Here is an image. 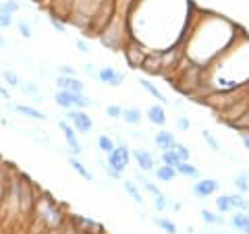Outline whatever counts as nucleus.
<instances>
[{"instance_id": "c85d7f7f", "label": "nucleus", "mask_w": 249, "mask_h": 234, "mask_svg": "<svg viewBox=\"0 0 249 234\" xmlns=\"http://www.w3.org/2000/svg\"><path fill=\"white\" fill-rule=\"evenodd\" d=\"M2 81L4 85H9V87H19L21 85V77L13 71V68H4L2 71Z\"/></svg>"}, {"instance_id": "79ce46f5", "label": "nucleus", "mask_w": 249, "mask_h": 234, "mask_svg": "<svg viewBox=\"0 0 249 234\" xmlns=\"http://www.w3.org/2000/svg\"><path fill=\"white\" fill-rule=\"evenodd\" d=\"M58 75L77 77V71H75V67H71V65H60V67H58Z\"/></svg>"}, {"instance_id": "6ab92c4d", "label": "nucleus", "mask_w": 249, "mask_h": 234, "mask_svg": "<svg viewBox=\"0 0 249 234\" xmlns=\"http://www.w3.org/2000/svg\"><path fill=\"white\" fill-rule=\"evenodd\" d=\"M175 168H177L178 176H187V178H193V181L199 178V170H197V166H193L191 162H178Z\"/></svg>"}, {"instance_id": "20e7f679", "label": "nucleus", "mask_w": 249, "mask_h": 234, "mask_svg": "<svg viewBox=\"0 0 249 234\" xmlns=\"http://www.w3.org/2000/svg\"><path fill=\"white\" fill-rule=\"evenodd\" d=\"M65 120L71 122V127L77 133H81V135H88V133H91V129H93L91 116L85 110H79V108H71V110H67Z\"/></svg>"}, {"instance_id": "f8f14e48", "label": "nucleus", "mask_w": 249, "mask_h": 234, "mask_svg": "<svg viewBox=\"0 0 249 234\" xmlns=\"http://www.w3.org/2000/svg\"><path fill=\"white\" fill-rule=\"evenodd\" d=\"M231 226L235 228V232L249 234V212H239V209H235L231 216Z\"/></svg>"}, {"instance_id": "49530a36", "label": "nucleus", "mask_w": 249, "mask_h": 234, "mask_svg": "<svg viewBox=\"0 0 249 234\" xmlns=\"http://www.w3.org/2000/svg\"><path fill=\"white\" fill-rule=\"evenodd\" d=\"M4 46H6V40H4L2 35H0V48H4Z\"/></svg>"}, {"instance_id": "1a4fd4ad", "label": "nucleus", "mask_w": 249, "mask_h": 234, "mask_svg": "<svg viewBox=\"0 0 249 234\" xmlns=\"http://www.w3.org/2000/svg\"><path fill=\"white\" fill-rule=\"evenodd\" d=\"M154 143H156V147H158L160 151H168V150H175L177 137H175L173 131L162 129V131H158V133L154 135Z\"/></svg>"}, {"instance_id": "09e8293b", "label": "nucleus", "mask_w": 249, "mask_h": 234, "mask_svg": "<svg viewBox=\"0 0 249 234\" xmlns=\"http://www.w3.org/2000/svg\"><path fill=\"white\" fill-rule=\"evenodd\" d=\"M237 234H241V232H237Z\"/></svg>"}, {"instance_id": "5701e85b", "label": "nucleus", "mask_w": 249, "mask_h": 234, "mask_svg": "<svg viewBox=\"0 0 249 234\" xmlns=\"http://www.w3.org/2000/svg\"><path fill=\"white\" fill-rule=\"evenodd\" d=\"M232 186H235L237 193H241V195H245L249 191V174L245 170H241V172L232 176Z\"/></svg>"}, {"instance_id": "aec40b11", "label": "nucleus", "mask_w": 249, "mask_h": 234, "mask_svg": "<svg viewBox=\"0 0 249 234\" xmlns=\"http://www.w3.org/2000/svg\"><path fill=\"white\" fill-rule=\"evenodd\" d=\"M123 186H124V193H127L129 197L133 199L137 205H143V203H145L143 195H142V191H139V186H137V183H135V181H124V183H123Z\"/></svg>"}, {"instance_id": "37998d69", "label": "nucleus", "mask_w": 249, "mask_h": 234, "mask_svg": "<svg viewBox=\"0 0 249 234\" xmlns=\"http://www.w3.org/2000/svg\"><path fill=\"white\" fill-rule=\"evenodd\" d=\"M75 44H77V48H79V52H81V54H89V50H91V48H89V44L85 42L83 37H79V40H77Z\"/></svg>"}, {"instance_id": "9b49d317", "label": "nucleus", "mask_w": 249, "mask_h": 234, "mask_svg": "<svg viewBox=\"0 0 249 234\" xmlns=\"http://www.w3.org/2000/svg\"><path fill=\"white\" fill-rule=\"evenodd\" d=\"M145 116H147V120H150L152 124H156V127H164L166 120H168L166 110H164V106L162 104H152L145 110Z\"/></svg>"}, {"instance_id": "423d86ee", "label": "nucleus", "mask_w": 249, "mask_h": 234, "mask_svg": "<svg viewBox=\"0 0 249 234\" xmlns=\"http://www.w3.org/2000/svg\"><path fill=\"white\" fill-rule=\"evenodd\" d=\"M218 191H220V183L216 178H197L191 186L193 197H197V199H208L212 195H216Z\"/></svg>"}, {"instance_id": "a19ab883", "label": "nucleus", "mask_w": 249, "mask_h": 234, "mask_svg": "<svg viewBox=\"0 0 249 234\" xmlns=\"http://www.w3.org/2000/svg\"><path fill=\"white\" fill-rule=\"evenodd\" d=\"M83 71L88 77H91V79H96L98 81V73H100V68H96V65H91V62H88V65H83Z\"/></svg>"}, {"instance_id": "c9c22d12", "label": "nucleus", "mask_w": 249, "mask_h": 234, "mask_svg": "<svg viewBox=\"0 0 249 234\" xmlns=\"http://www.w3.org/2000/svg\"><path fill=\"white\" fill-rule=\"evenodd\" d=\"M17 29H19V33H21V37H25V40H29L31 35H34V31H31V25L27 21H17Z\"/></svg>"}, {"instance_id": "412c9836", "label": "nucleus", "mask_w": 249, "mask_h": 234, "mask_svg": "<svg viewBox=\"0 0 249 234\" xmlns=\"http://www.w3.org/2000/svg\"><path fill=\"white\" fill-rule=\"evenodd\" d=\"M199 216H201V220H204L206 224H210V226H224V224H227V220H224V214H220V212L201 209Z\"/></svg>"}, {"instance_id": "7ed1b4c3", "label": "nucleus", "mask_w": 249, "mask_h": 234, "mask_svg": "<svg viewBox=\"0 0 249 234\" xmlns=\"http://www.w3.org/2000/svg\"><path fill=\"white\" fill-rule=\"evenodd\" d=\"M131 158H133V155H131V150L127 147V143L119 141L114 147V151L106 155V166H110L119 174H124V170H127L131 164Z\"/></svg>"}, {"instance_id": "473e14b6", "label": "nucleus", "mask_w": 249, "mask_h": 234, "mask_svg": "<svg viewBox=\"0 0 249 234\" xmlns=\"http://www.w3.org/2000/svg\"><path fill=\"white\" fill-rule=\"evenodd\" d=\"M178 162H181V158H178V153L175 150L162 151V164H166V166H177Z\"/></svg>"}, {"instance_id": "2f4dec72", "label": "nucleus", "mask_w": 249, "mask_h": 234, "mask_svg": "<svg viewBox=\"0 0 249 234\" xmlns=\"http://www.w3.org/2000/svg\"><path fill=\"white\" fill-rule=\"evenodd\" d=\"M48 19H50V25L54 27V31H58L60 35H67V25H65L67 21H65V19H60L58 15H54V13H50Z\"/></svg>"}, {"instance_id": "4be33fe9", "label": "nucleus", "mask_w": 249, "mask_h": 234, "mask_svg": "<svg viewBox=\"0 0 249 234\" xmlns=\"http://www.w3.org/2000/svg\"><path fill=\"white\" fill-rule=\"evenodd\" d=\"M21 93H25L27 98L31 100H36V102H42V93H40V87H37L36 83H31V81H21V85L17 87Z\"/></svg>"}, {"instance_id": "9d476101", "label": "nucleus", "mask_w": 249, "mask_h": 234, "mask_svg": "<svg viewBox=\"0 0 249 234\" xmlns=\"http://www.w3.org/2000/svg\"><path fill=\"white\" fill-rule=\"evenodd\" d=\"M58 89H67V91H73V93H83L85 91V83L81 79H77V77H65V75H58L56 81Z\"/></svg>"}, {"instance_id": "39448f33", "label": "nucleus", "mask_w": 249, "mask_h": 234, "mask_svg": "<svg viewBox=\"0 0 249 234\" xmlns=\"http://www.w3.org/2000/svg\"><path fill=\"white\" fill-rule=\"evenodd\" d=\"M58 129L62 131V135H65V141H67V147H69V153L75 155V158H79V155L83 153V145L79 141V137H77L75 129L71 127V122L69 120H58Z\"/></svg>"}, {"instance_id": "c756f323", "label": "nucleus", "mask_w": 249, "mask_h": 234, "mask_svg": "<svg viewBox=\"0 0 249 234\" xmlns=\"http://www.w3.org/2000/svg\"><path fill=\"white\" fill-rule=\"evenodd\" d=\"M73 106L75 108H79V110H88V108L93 106V100L88 98L85 93H75V98H73Z\"/></svg>"}, {"instance_id": "e433bc0d", "label": "nucleus", "mask_w": 249, "mask_h": 234, "mask_svg": "<svg viewBox=\"0 0 249 234\" xmlns=\"http://www.w3.org/2000/svg\"><path fill=\"white\" fill-rule=\"evenodd\" d=\"M2 11L15 15V13H19V11H21V4L17 2V0H2Z\"/></svg>"}, {"instance_id": "4c0bfd02", "label": "nucleus", "mask_w": 249, "mask_h": 234, "mask_svg": "<svg viewBox=\"0 0 249 234\" xmlns=\"http://www.w3.org/2000/svg\"><path fill=\"white\" fill-rule=\"evenodd\" d=\"M13 23H15V19H13V15L11 13H0V29H9V27H13Z\"/></svg>"}, {"instance_id": "cd10ccee", "label": "nucleus", "mask_w": 249, "mask_h": 234, "mask_svg": "<svg viewBox=\"0 0 249 234\" xmlns=\"http://www.w3.org/2000/svg\"><path fill=\"white\" fill-rule=\"evenodd\" d=\"M201 139L206 141V145L212 150L214 153H220L222 151V145H220V141L214 137V133H210V131H201Z\"/></svg>"}, {"instance_id": "c03bdc74", "label": "nucleus", "mask_w": 249, "mask_h": 234, "mask_svg": "<svg viewBox=\"0 0 249 234\" xmlns=\"http://www.w3.org/2000/svg\"><path fill=\"white\" fill-rule=\"evenodd\" d=\"M239 137H241V141H243L245 150L249 151V131H241V133H239Z\"/></svg>"}, {"instance_id": "b1692460", "label": "nucleus", "mask_w": 249, "mask_h": 234, "mask_svg": "<svg viewBox=\"0 0 249 234\" xmlns=\"http://www.w3.org/2000/svg\"><path fill=\"white\" fill-rule=\"evenodd\" d=\"M214 205H216V212H220V214H232V212H235V209H232V203H231L229 193L218 195V197L214 199Z\"/></svg>"}, {"instance_id": "6e6552de", "label": "nucleus", "mask_w": 249, "mask_h": 234, "mask_svg": "<svg viewBox=\"0 0 249 234\" xmlns=\"http://www.w3.org/2000/svg\"><path fill=\"white\" fill-rule=\"evenodd\" d=\"M131 155H133V160H135V164H137V168L142 170V172H154L156 160H154V155L145 150V147H137V150L131 151Z\"/></svg>"}, {"instance_id": "f257e3e1", "label": "nucleus", "mask_w": 249, "mask_h": 234, "mask_svg": "<svg viewBox=\"0 0 249 234\" xmlns=\"http://www.w3.org/2000/svg\"><path fill=\"white\" fill-rule=\"evenodd\" d=\"M241 35L243 29L227 17L189 4V15L185 19L181 37L183 54L189 62L206 68L216 58H220Z\"/></svg>"}, {"instance_id": "0eeeda50", "label": "nucleus", "mask_w": 249, "mask_h": 234, "mask_svg": "<svg viewBox=\"0 0 249 234\" xmlns=\"http://www.w3.org/2000/svg\"><path fill=\"white\" fill-rule=\"evenodd\" d=\"M98 81L108 85V87H121L124 83V73L116 71L114 67H102L98 73Z\"/></svg>"}, {"instance_id": "58836bf2", "label": "nucleus", "mask_w": 249, "mask_h": 234, "mask_svg": "<svg viewBox=\"0 0 249 234\" xmlns=\"http://www.w3.org/2000/svg\"><path fill=\"white\" fill-rule=\"evenodd\" d=\"M154 207L158 209V212H164V209L168 207V201L164 197V193H160V195H156L154 197Z\"/></svg>"}, {"instance_id": "bb28decb", "label": "nucleus", "mask_w": 249, "mask_h": 234, "mask_svg": "<svg viewBox=\"0 0 249 234\" xmlns=\"http://www.w3.org/2000/svg\"><path fill=\"white\" fill-rule=\"evenodd\" d=\"M154 224L158 226L162 232H166V234H177L178 232L177 224L173 220H168V217H154Z\"/></svg>"}, {"instance_id": "a18cd8bd", "label": "nucleus", "mask_w": 249, "mask_h": 234, "mask_svg": "<svg viewBox=\"0 0 249 234\" xmlns=\"http://www.w3.org/2000/svg\"><path fill=\"white\" fill-rule=\"evenodd\" d=\"M0 96H2V98H6V100H11V98H9V91H6L4 87H0Z\"/></svg>"}, {"instance_id": "de8ad7c7", "label": "nucleus", "mask_w": 249, "mask_h": 234, "mask_svg": "<svg viewBox=\"0 0 249 234\" xmlns=\"http://www.w3.org/2000/svg\"><path fill=\"white\" fill-rule=\"evenodd\" d=\"M0 13H2V0H0Z\"/></svg>"}, {"instance_id": "393cba45", "label": "nucleus", "mask_w": 249, "mask_h": 234, "mask_svg": "<svg viewBox=\"0 0 249 234\" xmlns=\"http://www.w3.org/2000/svg\"><path fill=\"white\" fill-rule=\"evenodd\" d=\"M114 147H116V141H114L110 135H106V133H104V135H100V137H98V150L102 151L104 155L112 153V151H114Z\"/></svg>"}, {"instance_id": "f03ea898", "label": "nucleus", "mask_w": 249, "mask_h": 234, "mask_svg": "<svg viewBox=\"0 0 249 234\" xmlns=\"http://www.w3.org/2000/svg\"><path fill=\"white\" fill-rule=\"evenodd\" d=\"M152 50L147 48L145 44H142L137 40V37H131V40L124 44V48H123V54H124V60H127V65L131 68H142L143 67V62L147 58V54H150Z\"/></svg>"}, {"instance_id": "72a5a7b5", "label": "nucleus", "mask_w": 249, "mask_h": 234, "mask_svg": "<svg viewBox=\"0 0 249 234\" xmlns=\"http://www.w3.org/2000/svg\"><path fill=\"white\" fill-rule=\"evenodd\" d=\"M175 151L178 153V158H181V162H191V150H189L187 145H183V143H178V141H177Z\"/></svg>"}, {"instance_id": "dca6fc26", "label": "nucleus", "mask_w": 249, "mask_h": 234, "mask_svg": "<svg viewBox=\"0 0 249 234\" xmlns=\"http://www.w3.org/2000/svg\"><path fill=\"white\" fill-rule=\"evenodd\" d=\"M121 118L124 120V124H131V127H137V124H142L143 120V114L139 108L131 106V108H123V116Z\"/></svg>"}, {"instance_id": "f3484780", "label": "nucleus", "mask_w": 249, "mask_h": 234, "mask_svg": "<svg viewBox=\"0 0 249 234\" xmlns=\"http://www.w3.org/2000/svg\"><path fill=\"white\" fill-rule=\"evenodd\" d=\"M154 174H156V178H158L160 183H173L175 178L178 176L177 174V168L175 166H166V164H162V166L154 168Z\"/></svg>"}, {"instance_id": "2eb2a0df", "label": "nucleus", "mask_w": 249, "mask_h": 234, "mask_svg": "<svg viewBox=\"0 0 249 234\" xmlns=\"http://www.w3.org/2000/svg\"><path fill=\"white\" fill-rule=\"evenodd\" d=\"M137 83H139V87H142V89H145V91L150 93V96H152L154 100H158V104H162V106H166V104H168L166 96H164V93H162L158 87H156V85H154L150 79H139Z\"/></svg>"}, {"instance_id": "a878e982", "label": "nucleus", "mask_w": 249, "mask_h": 234, "mask_svg": "<svg viewBox=\"0 0 249 234\" xmlns=\"http://www.w3.org/2000/svg\"><path fill=\"white\" fill-rule=\"evenodd\" d=\"M231 203H232V209H239V212H249V199H245V195L241 193H231Z\"/></svg>"}, {"instance_id": "ddd939ff", "label": "nucleus", "mask_w": 249, "mask_h": 234, "mask_svg": "<svg viewBox=\"0 0 249 234\" xmlns=\"http://www.w3.org/2000/svg\"><path fill=\"white\" fill-rule=\"evenodd\" d=\"M15 112L25 116V118H31V120H46L48 118V114L46 112L37 110V108H34V106H27V104H17L15 106Z\"/></svg>"}, {"instance_id": "a211bd4d", "label": "nucleus", "mask_w": 249, "mask_h": 234, "mask_svg": "<svg viewBox=\"0 0 249 234\" xmlns=\"http://www.w3.org/2000/svg\"><path fill=\"white\" fill-rule=\"evenodd\" d=\"M69 166H71L77 174H79L83 181H88V183H93V174L89 172L88 168H85V164L79 160V158H75V155H69Z\"/></svg>"}, {"instance_id": "f704fd0d", "label": "nucleus", "mask_w": 249, "mask_h": 234, "mask_svg": "<svg viewBox=\"0 0 249 234\" xmlns=\"http://www.w3.org/2000/svg\"><path fill=\"white\" fill-rule=\"evenodd\" d=\"M106 116H108V118H112V120H119L121 116H123V108H121L119 104L106 106Z\"/></svg>"}, {"instance_id": "ea45409f", "label": "nucleus", "mask_w": 249, "mask_h": 234, "mask_svg": "<svg viewBox=\"0 0 249 234\" xmlns=\"http://www.w3.org/2000/svg\"><path fill=\"white\" fill-rule=\"evenodd\" d=\"M177 129L185 133V131H189L191 129V120L187 118V116H177Z\"/></svg>"}, {"instance_id": "4468645a", "label": "nucleus", "mask_w": 249, "mask_h": 234, "mask_svg": "<svg viewBox=\"0 0 249 234\" xmlns=\"http://www.w3.org/2000/svg\"><path fill=\"white\" fill-rule=\"evenodd\" d=\"M52 98H54V104H56L58 108H62V110H71V108H75V106H73V98H75L73 91L58 89Z\"/></svg>"}, {"instance_id": "7c9ffc66", "label": "nucleus", "mask_w": 249, "mask_h": 234, "mask_svg": "<svg viewBox=\"0 0 249 234\" xmlns=\"http://www.w3.org/2000/svg\"><path fill=\"white\" fill-rule=\"evenodd\" d=\"M231 129H235V131H249V108H247V112L245 114H241L237 120H232L231 124H229Z\"/></svg>"}]
</instances>
